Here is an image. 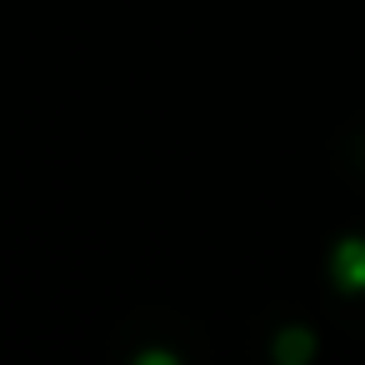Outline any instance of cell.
I'll use <instances>...</instances> for the list:
<instances>
[{"label": "cell", "instance_id": "2", "mask_svg": "<svg viewBox=\"0 0 365 365\" xmlns=\"http://www.w3.org/2000/svg\"><path fill=\"white\" fill-rule=\"evenodd\" d=\"M315 330L310 325H280V335L270 340V355L280 360V365H310V355H315Z\"/></svg>", "mask_w": 365, "mask_h": 365}, {"label": "cell", "instance_id": "3", "mask_svg": "<svg viewBox=\"0 0 365 365\" xmlns=\"http://www.w3.org/2000/svg\"><path fill=\"white\" fill-rule=\"evenodd\" d=\"M135 365H175V350H140Z\"/></svg>", "mask_w": 365, "mask_h": 365}, {"label": "cell", "instance_id": "1", "mask_svg": "<svg viewBox=\"0 0 365 365\" xmlns=\"http://www.w3.org/2000/svg\"><path fill=\"white\" fill-rule=\"evenodd\" d=\"M325 275H330L335 290H345V295H365V235H340V240L330 245Z\"/></svg>", "mask_w": 365, "mask_h": 365}]
</instances>
